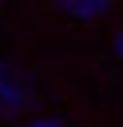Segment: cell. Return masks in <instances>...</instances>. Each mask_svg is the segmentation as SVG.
Returning a JSON list of instances; mask_svg holds the SVG:
<instances>
[{"label": "cell", "mask_w": 123, "mask_h": 127, "mask_svg": "<svg viewBox=\"0 0 123 127\" xmlns=\"http://www.w3.org/2000/svg\"><path fill=\"white\" fill-rule=\"evenodd\" d=\"M28 127H67V123H63V119H56V115H36Z\"/></svg>", "instance_id": "cell-3"}, {"label": "cell", "mask_w": 123, "mask_h": 127, "mask_svg": "<svg viewBox=\"0 0 123 127\" xmlns=\"http://www.w3.org/2000/svg\"><path fill=\"white\" fill-rule=\"evenodd\" d=\"M67 16H75V20H99V16H107L111 12V4L107 0H67V4H60Z\"/></svg>", "instance_id": "cell-2"}, {"label": "cell", "mask_w": 123, "mask_h": 127, "mask_svg": "<svg viewBox=\"0 0 123 127\" xmlns=\"http://www.w3.org/2000/svg\"><path fill=\"white\" fill-rule=\"evenodd\" d=\"M28 103H32L28 79H24L16 67H8V64L0 60V111L8 115V111H20V107H28Z\"/></svg>", "instance_id": "cell-1"}, {"label": "cell", "mask_w": 123, "mask_h": 127, "mask_svg": "<svg viewBox=\"0 0 123 127\" xmlns=\"http://www.w3.org/2000/svg\"><path fill=\"white\" fill-rule=\"evenodd\" d=\"M115 52H119V60H123V36H119V40H115Z\"/></svg>", "instance_id": "cell-4"}]
</instances>
